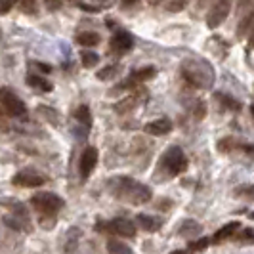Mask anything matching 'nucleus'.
Returning a JSON list of instances; mask_svg holds the SVG:
<instances>
[{
  "instance_id": "nucleus-12",
  "label": "nucleus",
  "mask_w": 254,
  "mask_h": 254,
  "mask_svg": "<svg viewBox=\"0 0 254 254\" xmlns=\"http://www.w3.org/2000/svg\"><path fill=\"white\" fill-rule=\"evenodd\" d=\"M27 84L31 86V88H35L37 92H40V94H48V92H52V82L46 78V76L42 75H33V73H29L27 75Z\"/></svg>"
},
{
  "instance_id": "nucleus-2",
  "label": "nucleus",
  "mask_w": 254,
  "mask_h": 254,
  "mask_svg": "<svg viewBox=\"0 0 254 254\" xmlns=\"http://www.w3.org/2000/svg\"><path fill=\"white\" fill-rule=\"evenodd\" d=\"M182 75L186 76V80H190L193 86L199 88H206L212 84V71L210 67H206L204 64L197 62V60H188L182 65Z\"/></svg>"
},
{
  "instance_id": "nucleus-28",
  "label": "nucleus",
  "mask_w": 254,
  "mask_h": 254,
  "mask_svg": "<svg viewBox=\"0 0 254 254\" xmlns=\"http://www.w3.org/2000/svg\"><path fill=\"white\" fill-rule=\"evenodd\" d=\"M245 151H249V155L254 157V145H245Z\"/></svg>"
},
{
  "instance_id": "nucleus-3",
  "label": "nucleus",
  "mask_w": 254,
  "mask_h": 254,
  "mask_svg": "<svg viewBox=\"0 0 254 254\" xmlns=\"http://www.w3.org/2000/svg\"><path fill=\"white\" fill-rule=\"evenodd\" d=\"M159 166H161V170L166 172L168 176H178V174H182L186 170V166H188L186 153L182 151V147H178V145H172V147H168L163 153V157L159 161Z\"/></svg>"
},
{
  "instance_id": "nucleus-7",
  "label": "nucleus",
  "mask_w": 254,
  "mask_h": 254,
  "mask_svg": "<svg viewBox=\"0 0 254 254\" xmlns=\"http://www.w3.org/2000/svg\"><path fill=\"white\" fill-rule=\"evenodd\" d=\"M229 10H231V2H228V0H220V2H216V4L210 8L208 15H206V25L210 27V29L220 27L224 21H226V17L229 15Z\"/></svg>"
},
{
  "instance_id": "nucleus-11",
  "label": "nucleus",
  "mask_w": 254,
  "mask_h": 254,
  "mask_svg": "<svg viewBox=\"0 0 254 254\" xmlns=\"http://www.w3.org/2000/svg\"><path fill=\"white\" fill-rule=\"evenodd\" d=\"M143 130H145L147 134H151V136H163V134H168V132L172 130V123H170L168 119H157V121L147 123Z\"/></svg>"
},
{
  "instance_id": "nucleus-32",
  "label": "nucleus",
  "mask_w": 254,
  "mask_h": 254,
  "mask_svg": "<svg viewBox=\"0 0 254 254\" xmlns=\"http://www.w3.org/2000/svg\"><path fill=\"white\" fill-rule=\"evenodd\" d=\"M251 111H253V117H254V105H253V109H251Z\"/></svg>"
},
{
  "instance_id": "nucleus-1",
  "label": "nucleus",
  "mask_w": 254,
  "mask_h": 254,
  "mask_svg": "<svg viewBox=\"0 0 254 254\" xmlns=\"http://www.w3.org/2000/svg\"><path fill=\"white\" fill-rule=\"evenodd\" d=\"M111 191L119 199L132 204H143L151 199V190L132 178H115L111 180Z\"/></svg>"
},
{
  "instance_id": "nucleus-4",
  "label": "nucleus",
  "mask_w": 254,
  "mask_h": 254,
  "mask_svg": "<svg viewBox=\"0 0 254 254\" xmlns=\"http://www.w3.org/2000/svg\"><path fill=\"white\" fill-rule=\"evenodd\" d=\"M31 204L37 208L42 216H52L58 210L64 208V199L52 191H38L37 195L31 197Z\"/></svg>"
},
{
  "instance_id": "nucleus-24",
  "label": "nucleus",
  "mask_w": 254,
  "mask_h": 254,
  "mask_svg": "<svg viewBox=\"0 0 254 254\" xmlns=\"http://www.w3.org/2000/svg\"><path fill=\"white\" fill-rule=\"evenodd\" d=\"M19 8H21L23 12H29V13L37 12V4H35V2H21V4H19Z\"/></svg>"
},
{
  "instance_id": "nucleus-19",
  "label": "nucleus",
  "mask_w": 254,
  "mask_h": 254,
  "mask_svg": "<svg viewBox=\"0 0 254 254\" xmlns=\"http://www.w3.org/2000/svg\"><path fill=\"white\" fill-rule=\"evenodd\" d=\"M151 76H155V69L153 67H145V69H140L132 75V80L134 82H141V80H149Z\"/></svg>"
},
{
  "instance_id": "nucleus-10",
  "label": "nucleus",
  "mask_w": 254,
  "mask_h": 254,
  "mask_svg": "<svg viewBox=\"0 0 254 254\" xmlns=\"http://www.w3.org/2000/svg\"><path fill=\"white\" fill-rule=\"evenodd\" d=\"M109 46L115 54H127L134 46V38L130 37L127 31H117L109 40Z\"/></svg>"
},
{
  "instance_id": "nucleus-22",
  "label": "nucleus",
  "mask_w": 254,
  "mask_h": 254,
  "mask_svg": "<svg viewBox=\"0 0 254 254\" xmlns=\"http://www.w3.org/2000/svg\"><path fill=\"white\" fill-rule=\"evenodd\" d=\"M165 8L168 12H180V10L186 8V2H166Z\"/></svg>"
},
{
  "instance_id": "nucleus-14",
  "label": "nucleus",
  "mask_w": 254,
  "mask_h": 254,
  "mask_svg": "<svg viewBox=\"0 0 254 254\" xmlns=\"http://www.w3.org/2000/svg\"><path fill=\"white\" fill-rule=\"evenodd\" d=\"M199 233H201V224L199 222L188 220L180 226V235L182 237H193V235H199Z\"/></svg>"
},
{
  "instance_id": "nucleus-20",
  "label": "nucleus",
  "mask_w": 254,
  "mask_h": 254,
  "mask_svg": "<svg viewBox=\"0 0 254 254\" xmlns=\"http://www.w3.org/2000/svg\"><path fill=\"white\" fill-rule=\"evenodd\" d=\"M80 60H82V65H84V67H94V65L100 62L98 54H94V52H82Z\"/></svg>"
},
{
  "instance_id": "nucleus-29",
  "label": "nucleus",
  "mask_w": 254,
  "mask_h": 254,
  "mask_svg": "<svg viewBox=\"0 0 254 254\" xmlns=\"http://www.w3.org/2000/svg\"><path fill=\"white\" fill-rule=\"evenodd\" d=\"M46 6H48V8H50V10H56V8H60V4H58V2H56V4H52V2H48V4H46Z\"/></svg>"
},
{
  "instance_id": "nucleus-30",
  "label": "nucleus",
  "mask_w": 254,
  "mask_h": 254,
  "mask_svg": "<svg viewBox=\"0 0 254 254\" xmlns=\"http://www.w3.org/2000/svg\"><path fill=\"white\" fill-rule=\"evenodd\" d=\"M249 46L254 48V31H253V35H251V40H249Z\"/></svg>"
},
{
  "instance_id": "nucleus-5",
  "label": "nucleus",
  "mask_w": 254,
  "mask_h": 254,
  "mask_svg": "<svg viewBox=\"0 0 254 254\" xmlns=\"http://www.w3.org/2000/svg\"><path fill=\"white\" fill-rule=\"evenodd\" d=\"M0 113L8 117H21L27 113V107L13 90L0 88Z\"/></svg>"
},
{
  "instance_id": "nucleus-26",
  "label": "nucleus",
  "mask_w": 254,
  "mask_h": 254,
  "mask_svg": "<svg viewBox=\"0 0 254 254\" xmlns=\"http://www.w3.org/2000/svg\"><path fill=\"white\" fill-rule=\"evenodd\" d=\"M4 130H8V125H6V121L2 119V113H0V132H4Z\"/></svg>"
},
{
  "instance_id": "nucleus-18",
  "label": "nucleus",
  "mask_w": 254,
  "mask_h": 254,
  "mask_svg": "<svg viewBox=\"0 0 254 254\" xmlns=\"http://www.w3.org/2000/svg\"><path fill=\"white\" fill-rule=\"evenodd\" d=\"M107 251H109V254H132V249L121 241H109Z\"/></svg>"
},
{
  "instance_id": "nucleus-13",
  "label": "nucleus",
  "mask_w": 254,
  "mask_h": 254,
  "mask_svg": "<svg viewBox=\"0 0 254 254\" xmlns=\"http://www.w3.org/2000/svg\"><path fill=\"white\" fill-rule=\"evenodd\" d=\"M136 222H138V226L141 229H145V231H159V228L163 226V222H161V218H155V216H149V214H138L136 218Z\"/></svg>"
},
{
  "instance_id": "nucleus-23",
  "label": "nucleus",
  "mask_w": 254,
  "mask_h": 254,
  "mask_svg": "<svg viewBox=\"0 0 254 254\" xmlns=\"http://www.w3.org/2000/svg\"><path fill=\"white\" fill-rule=\"evenodd\" d=\"M208 239H201V241H197V243H193L190 249L193 251V253H197V251H203V249H206L208 247Z\"/></svg>"
},
{
  "instance_id": "nucleus-17",
  "label": "nucleus",
  "mask_w": 254,
  "mask_h": 254,
  "mask_svg": "<svg viewBox=\"0 0 254 254\" xmlns=\"http://www.w3.org/2000/svg\"><path fill=\"white\" fill-rule=\"evenodd\" d=\"M75 119L80 125H84L86 128H90V125H92V115H90V109L86 105H78V107H76Z\"/></svg>"
},
{
  "instance_id": "nucleus-16",
  "label": "nucleus",
  "mask_w": 254,
  "mask_h": 254,
  "mask_svg": "<svg viewBox=\"0 0 254 254\" xmlns=\"http://www.w3.org/2000/svg\"><path fill=\"white\" fill-rule=\"evenodd\" d=\"M76 42L80 44V46H96L98 42H100V35L98 33H92V31H86V33H80L78 37H76Z\"/></svg>"
},
{
  "instance_id": "nucleus-8",
  "label": "nucleus",
  "mask_w": 254,
  "mask_h": 254,
  "mask_svg": "<svg viewBox=\"0 0 254 254\" xmlns=\"http://www.w3.org/2000/svg\"><path fill=\"white\" fill-rule=\"evenodd\" d=\"M12 184L21 186V188H40L42 184H46V178L40 176L35 170H31V168H23L12 178Z\"/></svg>"
},
{
  "instance_id": "nucleus-6",
  "label": "nucleus",
  "mask_w": 254,
  "mask_h": 254,
  "mask_svg": "<svg viewBox=\"0 0 254 254\" xmlns=\"http://www.w3.org/2000/svg\"><path fill=\"white\" fill-rule=\"evenodd\" d=\"M96 229L109 231V233L121 235V237H134L136 235V226L127 218H115L111 222H100V224H96Z\"/></svg>"
},
{
  "instance_id": "nucleus-15",
  "label": "nucleus",
  "mask_w": 254,
  "mask_h": 254,
  "mask_svg": "<svg viewBox=\"0 0 254 254\" xmlns=\"http://www.w3.org/2000/svg\"><path fill=\"white\" fill-rule=\"evenodd\" d=\"M239 229H241L239 222H231V224H228V226H224V228L214 235V243H220L222 239H228V237H231L235 231H239Z\"/></svg>"
},
{
  "instance_id": "nucleus-31",
  "label": "nucleus",
  "mask_w": 254,
  "mask_h": 254,
  "mask_svg": "<svg viewBox=\"0 0 254 254\" xmlns=\"http://www.w3.org/2000/svg\"><path fill=\"white\" fill-rule=\"evenodd\" d=\"M172 254H186L184 251H176V253H172Z\"/></svg>"
},
{
  "instance_id": "nucleus-9",
  "label": "nucleus",
  "mask_w": 254,
  "mask_h": 254,
  "mask_svg": "<svg viewBox=\"0 0 254 254\" xmlns=\"http://www.w3.org/2000/svg\"><path fill=\"white\" fill-rule=\"evenodd\" d=\"M98 159H100V155H98V149L96 147H86L82 155H80V176L82 178H88L90 174H92V170L96 168L98 165Z\"/></svg>"
},
{
  "instance_id": "nucleus-25",
  "label": "nucleus",
  "mask_w": 254,
  "mask_h": 254,
  "mask_svg": "<svg viewBox=\"0 0 254 254\" xmlns=\"http://www.w3.org/2000/svg\"><path fill=\"white\" fill-rule=\"evenodd\" d=\"M80 10H86V12H100L102 6H90V4H76Z\"/></svg>"
},
{
  "instance_id": "nucleus-27",
  "label": "nucleus",
  "mask_w": 254,
  "mask_h": 254,
  "mask_svg": "<svg viewBox=\"0 0 254 254\" xmlns=\"http://www.w3.org/2000/svg\"><path fill=\"white\" fill-rule=\"evenodd\" d=\"M10 8H12V4H6V2H2V4H0V10H2V12L10 10Z\"/></svg>"
},
{
  "instance_id": "nucleus-21",
  "label": "nucleus",
  "mask_w": 254,
  "mask_h": 254,
  "mask_svg": "<svg viewBox=\"0 0 254 254\" xmlns=\"http://www.w3.org/2000/svg\"><path fill=\"white\" fill-rule=\"evenodd\" d=\"M117 73H119V67H117V65H109V67H105V69H102V71L98 73V78H102V80H107V78L115 76Z\"/></svg>"
}]
</instances>
